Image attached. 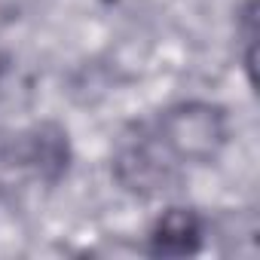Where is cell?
Here are the masks:
<instances>
[{"label":"cell","instance_id":"5b68a950","mask_svg":"<svg viewBox=\"0 0 260 260\" xmlns=\"http://www.w3.org/2000/svg\"><path fill=\"white\" fill-rule=\"evenodd\" d=\"M236 37L242 40V64L248 80L254 83V49H257V0H245L239 19H236Z\"/></svg>","mask_w":260,"mask_h":260},{"label":"cell","instance_id":"7a4b0ae2","mask_svg":"<svg viewBox=\"0 0 260 260\" xmlns=\"http://www.w3.org/2000/svg\"><path fill=\"white\" fill-rule=\"evenodd\" d=\"M16 141L10 144V162L19 169L34 172L43 181H58L68 172V159H71V147H68V135L58 125L43 122L34 125L31 132L13 135Z\"/></svg>","mask_w":260,"mask_h":260},{"label":"cell","instance_id":"6da1fadb","mask_svg":"<svg viewBox=\"0 0 260 260\" xmlns=\"http://www.w3.org/2000/svg\"><path fill=\"white\" fill-rule=\"evenodd\" d=\"M156 144L184 166H211L230 144V119L220 104L178 101L159 116Z\"/></svg>","mask_w":260,"mask_h":260},{"label":"cell","instance_id":"8992f818","mask_svg":"<svg viewBox=\"0 0 260 260\" xmlns=\"http://www.w3.org/2000/svg\"><path fill=\"white\" fill-rule=\"evenodd\" d=\"M0 80H4V58H0Z\"/></svg>","mask_w":260,"mask_h":260},{"label":"cell","instance_id":"277c9868","mask_svg":"<svg viewBox=\"0 0 260 260\" xmlns=\"http://www.w3.org/2000/svg\"><path fill=\"white\" fill-rule=\"evenodd\" d=\"M172 156L162 150L153 153L150 147L138 144V147H128L119 153L116 159V181L125 187V190H132L138 196H153L159 193L166 184H169V169H172Z\"/></svg>","mask_w":260,"mask_h":260},{"label":"cell","instance_id":"3957f363","mask_svg":"<svg viewBox=\"0 0 260 260\" xmlns=\"http://www.w3.org/2000/svg\"><path fill=\"white\" fill-rule=\"evenodd\" d=\"M205 242V220L190 205H169L156 214L147 233V251L153 257H190Z\"/></svg>","mask_w":260,"mask_h":260}]
</instances>
